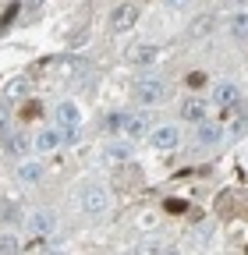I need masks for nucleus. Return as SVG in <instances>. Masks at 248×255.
<instances>
[{"instance_id":"obj_24","label":"nucleus","mask_w":248,"mask_h":255,"mask_svg":"<svg viewBox=\"0 0 248 255\" xmlns=\"http://www.w3.org/2000/svg\"><path fill=\"white\" fill-rule=\"evenodd\" d=\"M163 255H177V252H174V248H167V252H163Z\"/></svg>"},{"instance_id":"obj_22","label":"nucleus","mask_w":248,"mask_h":255,"mask_svg":"<svg viewBox=\"0 0 248 255\" xmlns=\"http://www.w3.org/2000/svg\"><path fill=\"white\" fill-rule=\"evenodd\" d=\"M188 85H192V89H202V85H206V75H202V71H192V75H188Z\"/></svg>"},{"instance_id":"obj_18","label":"nucleus","mask_w":248,"mask_h":255,"mask_svg":"<svg viewBox=\"0 0 248 255\" xmlns=\"http://www.w3.org/2000/svg\"><path fill=\"white\" fill-rule=\"evenodd\" d=\"M18 252H21V245L14 234H0V255H18Z\"/></svg>"},{"instance_id":"obj_4","label":"nucleus","mask_w":248,"mask_h":255,"mask_svg":"<svg viewBox=\"0 0 248 255\" xmlns=\"http://www.w3.org/2000/svg\"><path fill=\"white\" fill-rule=\"evenodd\" d=\"M57 223H60L57 209H36L32 216L25 220V227H28V234H32V238H50V234L57 231Z\"/></svg>"},{"instance_id":"obj_13","label":"nucleus","mask_w":248,"mask_h":255,"mask_svg":"<svg viewBox=\"0 0 248 255\" xmlns=\"http://www.w3.org/2000/svg\"><path fill=\"white\" fill-rule=\"evenodd\" d=\"M213 28H216V18H213V14H202V18H195V21H192L188 36H192V39H202V36H209Z\"/></svg>"},{"instance_id":"obj_9","label":"nucleus","mask_w":248,"mask_h":255,"mask_svg":"<svg viewBox=\"0 0 248 255\" xmlns=\"http://www.w3.org/2000/svg\"><path fill=\"white\" fill-rule=\"evenodd\" d=\"M181 121H206V100H184L181 103Z\"/></svg>"},{"instance_id":"obj_10","label":"nucleus","mask_w":248,"mask_h":255,"mask_svg":"<svg viewBox=\"0 0 248 255\" xmlns=\"http://www.w3.org/2000/svg\"><path fill=\"white\" fill-rule=\"evenodd\" d=\"M152 57H156V46L152 43H138V46L128 50V64H138V68L142 64H152Z\"/></svg>"},{"instance_id":"obj_3","label":"nucleus","mask_w":248,"mask_h":255,"mask_svg":"<svg viewBox=\"0 0 248 255\" xmlns=\"http://www.w3.org/2000/svg\"><path fill=\"white\" fill-rule=\"evenodd\" d=\"M135 100L142 107H160L167 100V82L163 78H138L135 82Z\"/></svg>"},{"instance_id":"obj_14","label":"nucleus","mask_w":248,"mask_h":255,"mask_svg":"<svg viewBox=\"0 0 248 255\" xmlns=\"http://www.w3.org/2000/svg\"><path fill=\"white\" fill-rule=\"evenodd\" d=\"M57 121L64 124V128H78V107L75 103H60L57 107Z\"/></svg>"},{"instance_id":"obj_8","label":"nucleus","mask_w":248,"mask_h":255,"mask_svg":"<svg viewBox=\"0 0 248 255\" xmlns=\"http://www.w3.org/2000/svg\"><path fill=\"white\" fill-rule=\"evenodd\" d=\"M32 145H36V152H39V156H43V152H53V149L60 145V131H57V128H43V131L36 135V142H32Z\"/></svg>"},{"instance_id":"obj_20","label":"nucleus","mask_w":248,"mask_h":255,"mask_svg":"<svg viewBox=\"0 0 248 255\" xmlns=\"http://www.w3.org/2000/svg\"><path fill=\"white\" fill-rule=\"evenodd\" d=\"M25 92V78H14L7 89H4V100H14V96H21Z\"/></svg>"},{"instance_id":"obj_11","label":"nucleus","mask_w":248,"mask_h":255,"mask_svg":"<svg viewBox=\"0 0 248 255\" xmlns=\"http://www.w3.org/2000/svg\"><path fill=\"white\" fill-rule=\"evenodd\" d=\"M4 149H7V156H18V159H21L28 149H32V138H28V135H21V131H14V135L4 142Z\"/></svg>"},{"instance_id":"obj_17","label":"nucleus","mask_w":248,"mask_h":255,"mask_svg":"<svg viewBox=\"0 0 248 255\" xmlns=\"http://www.w3.org/2000/svg\"><path fill=\"white\" fill-rule=\"evenodd\" d=\"M107 156L117 159V163H124V159L131 156V145H128V142H110V145H107Z\"/></svg>"},{"instance_id":"obj_2","label":"nucleus","mask_w":248,"mask_h":255,"mask_svg":"<svg viewBox=\"0 0 248 255\" xmlns=\"http://www.w3.org/2000/svg\"><path fill=\"white\" fill-rule=\"evenodd\" d=\"M78 206H82V213L85 216H103L107 209H110V195H107V188L103 184H85L82 188V195H78Z\"/></svg>"},{"instance_id":"obj_23","label":"nucleus","mask_w":248,"mask_h":255,"mask_svg":"<svg viewBox=\"0 0 248 255\" xmlns=\"http://www.w3.org/2000/svg\"><path fill=\"white\" fill-rule=\"evenodd\" d=\"M167 7H181V4H188V0H163Z\"/></svg>"},{"instance_id":"obj_16","label":"nucleus","mask_w":248,"mask_h":255,"mask_svg":"<svg viewBox=\"0 0 248 255\" xmlns=\"http://www.w3.org/2000/svg\"><path fill=\"white\" fill-rule=\"evenodd\" d=\"M39 174H43V167H39V163H21L18 181H21V184H36V181H39Z\"/></svg>"},{"instance_id":"obj_7","label":"nucleus","mask_w":248,"mask_h":255,"mask_svg":"<svg viewBox=\"0 0 248 255\" xmlns=\"http://www.w3.org/2000/svg\"><path fill=\"white\" fill-rule=\"evenodd\" d=\"M238 100H241V92H238L234 82H220V85H216V92H213V103H216V107H224V110H231Z\"/></svg>"},{"instance_id":"obj_6","label":"nucleus","mask_w":248,"mask_h":255,"mask_svg":"<svg viewBox=\"0 0 248 255\" xmlns=\"http://www.w3.org/2000/svg\"><path fill=\"white\" fill-rule=\"evenodd\" d=\"M135 21H138V7L135 4H117L114 14H110V28L114 32H128Z\"/></svg>"},{"instance_id":"obj_19","label":"nucleus","mask_w":248,"mask_h":255,"mask_svg":"<svg viewBox=\"0 0 248 255\" xmlns=\"http://www.w3.org/2000/svg\"><path fill=\"white\" fill-rule=\"evenodd\" d=\"M163 213L181 216V213H188V202H184V199H167V202H163Z\"/></svg>"},{"instance_id":"obj_25","label":"nucleus","mask_w":248,"mask_h":255,"mask_svg":"<svg viewBox=\"0 0 248 255\" xmlns=\"http://www.w3.org/2000/svg\"><path fill=\"white\" fill-rule=\"evenodd\" d=\"M245 255H248V252H245Z\"/></svg>"},{"instance_id":"obj_21","label":"nucleus","mask_w":248,"mask_h":255,"mask_svg":"<svg viewBox=\"0 0 248 255\" xmlns=\"http://www.w3.org/2000/svg\"><path fill=\"white\" fill-rule=\"evenodd\" d=\"M21 11V4H7V11H4V18H0V28H7L11 21H14V14Z\"/></svg>"},{"instance_id":"obj_15","label":"nucleus","mask_w":248,"mask_h":255,"mask_svg":"<svg viewBox=\"0 0 248 255\" xmlns=\"http://www.w3.org/2000/svg\"><path fill=\"white\" fill-rule=\"evenodd\" d=\"M231 36L234 39H248V11H238L231 18Z\"/></svg>"},{"instance_id":"obj_12","label":"nucleus","mask_w":248,"mask_h":255,"mask_svg":"<svg viewBox=\"0 0 248 255\" xmlns=\"http://www.w3.org/2000/svg\"><path fill=\"white\" fill-rule=\"evenodd\" d=\"M220 124H209V121H202L199 124V131H195V138H199V145H213V142H220Z\"/></svg>"},{"instance_id":"obj_5","label":"nucleus","mask_w":248,"mask_h":255,"mask_svg":"<svg viewBox=\"0 0 248 255\" xmlns=\"http://www.w3.org/2000/svg\"><path fill=\"white\" fill-rule=\"evenodd\" d=\"M181 142V128L177 124H156L149 131V145L152 149H174Z\"/></svg>"},{"instance_id":"obj_1","label":"nucleus","mask_w":248,"mask_h":255,"mask_svg":"<svg viewBox=\"0 0 248 255\" xmlns=\"http://www.w3.org/2000/svg\"><path fill=\"white\" fill-rule=\"evenodd\" d=\"M145 128H149V117L145 114H135V110H117V114L107 117V131L110 135L138 138V135H145Z\"/></svg>"}]
</instances>
